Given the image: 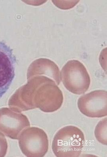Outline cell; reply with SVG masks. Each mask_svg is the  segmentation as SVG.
<instances>
[{"instance_id":"obj_2","label":"cell","mask_w":107,"mask_h":157,"mask_svg":"<svg viewBox=\"0 0 107 157\" xmlns=\"http://www.w3.org/2000/svg\"><path fill=\"white\" fill-rule=\"evenodd\" d=\"M85 144L83 132L78 127L66 126L57 131L54 138L52 148L57 157H77Z\"/></svg>"},{"instance_id":"obj_4","label":"cell","mask_w":107,"mask_h":157,"mask_svg":"<svg viewBox=\"0 0 107 157\" xmlns=\"http://www.w3.org/2000/svg\"><path fill=\"white\" fill-rule=\"evenodd\" d=\"M18 139L20 148L27 157H44L49 149L47 135L43 130L37 127L25 129Z\"/></svg>"},{"instance_id":"obj_6","label":"cell","mask_w":107,"mask_h":157,"mask_svg":"<svg viewBox=\"0 0 107 157\" xmlns=\"http://www.w3.org/2000/svg\"><path fill=\"white\" fill-rule=\"evenodd\" d=\"M80 112L88 117L101 118L107 115V92L96 90L83 95L78 99Z\"/></svg>"},{"instance_id":"obj_9","label":"cell","mask_w":107,"mask_h":157,"mask_svg":"<svg viewBox=\"0 0 107 157\" xmlns=\"http://www.w3.org/2000/svg\"><path fill=\"white\" fill-rule=\"evenodd\" d=\"M107 118L99 122L95 129V136L99 143L107 145Z\"/></svg>"},{"instance_id":"obj_5","label":"cell","mask_w":107,"mask_h":157,"mask_svg":"<svg viewBox=\"0 0 107 157\" xmlns=\"http://www.w3.org/2000/svg\"><path fill=\"white\" fill-rule=\"evenodd\" d=\"M25 115L14 108L0 109V132L11 139L18 140L25 128L30 127Z\"/></svg>"},{"instance_id":"obj_1","label":"cell","mask_w":107,"mask_h":157,"mask_svg":"<svg viewBox=\"0 0 107 157\" xmlns=\"http://www.w3.org/2000/svg\"><path fill=\"white\" fill-rule=\"evenodd\" d=\"M37 79L29 85V98L32 109L39 108L46 113L57 111L63 103L62 92L52 79L46 76Z\"/></svg>"},{"instance_id":"obj_8","label":"cell","mask_w":107,"mask_h":157,"mask_svg":"<svg viewBox=\"0 0 107 157\" xmlns=\"http://www.w3.org/2000/svg\"><path fill=\"white\" fill-rule=\"evenodd\" d=\"M38 66L32 67L29 70L28 76H32L35 73L44 74L52 79L57 85L61 82V72L58 66L54 62L47 59H44Z\"/></svg>"},{"instance_id":"obj_10","label":"cell","mask_w":107,"mask_h":157,"mask_svg":"<svg viewBox=\"0 0 107 157\" xmlns=\"http://www.w3.org/2000/svg\"><path fill=\"white\" fill-rule=\"evenodd\" d=\"M79 1H53V2L56 6L60 9L66 10L74 7Z\"/></svg>"},{"instance_id":"obj_11","label":"cell","mask_w":107,"mask_h":157,"mask_svg":"<svg viewBox=\"0 0 107 157\" xmlns=\"http://www.w3.org/2000/svg\"><path fill=\"white\" fill-rule=\"evenodd\" d=\"M7 143L4 135L0 132V157L6 155L7 150Z\"/></svg>"},{"instance_id":"obj_3","label":"cell","mask_w":107,"mask_h":157,"mask_svg":"<svg viewBox=\"0 0 107 157\" xmlns=\"http://www.w3.org/2000/svg\"><path fill=\"white\" fill-rule=\"evenodd\" d=\"M61 78L65 88L75 94H84L90 85V77L86 68L77 60H70L65 64L61 70Z\"/></svg>"},{"instance_id":"obj_7","label":"cell","mask_w":107,"mask_h":157,"mask_svg":"<svg viewBox=\"0 0 107 157\" xmlns=\"http://www.w3.org/2000/svg\"><path fill=\"white\" fill-rule=\"evenodd\" d=\"M17 58L13 49L0 41V98L10 88L15 76Z\"/></svg>"}]
</instances>
